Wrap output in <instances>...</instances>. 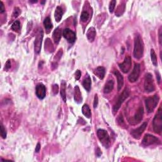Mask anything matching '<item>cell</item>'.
Listing matches in <instances>:
<instances>
[{"instance_id":"1","label":"cell","mask_w":162,"mask_h":162,"mask_svg":"<svg viewBox=\"0 0 162 162\" xmlns=\"http://www.w3.org/2000/svg\"><path fill=\"white\" fill-rule=\"evenodd\" d=\"M144 46L143 42L139 35H137L134 39V56L135 58L140 59L143 55Z\"/></svg>"},{"instance_id":"2","label":"cell","mask_w":162,"mask_h":162,"mask_svg":"<svg viewBox=\"0 0 162 162\" xmlns=\"http://www.w3.org/2000/svg\"><path fill=\"white\" fill-rule=\"evenodd\" d=\"M130 94V90L128 88H125V89L123 91L122 94L119 96L117 100L115 102V104L113 106V112L116 113L118 112L122 104L124 103V101L127 99Z\"/></svg>"},{"instance_id":"3","label":"cell","mask_w":162,"mask_h":162,"mask_svg":"<svg viewBox=\"0 0 162 162\" xmlns=\"http://www.w3.org/2000/svg\"><path fill=\"white\" fill-rule=\"evenodd\" d=\"M159 100H160V98H159L158 95H154L153 96L147 98L145 100L147 112L148 113H152L153 112L155 108L157 106Z\"/></svg>"},{"instance_id":"4","label":"cell","mask_w":162,"mask_h":162,"mask_svg":"<svg viewBox=\"0 0 162 162\" xmlns=\"http://www.w3.org/2000/svg\"><path fill=\"white\" fill-rule=\"evenodd\" d=\"M162 113H161V109L159 108L157 113L156 114L155 118L153 119V130L155 133L160 134L162 131Z\"/></svg>"},{"instance_id":"5","label":"cell","mask_w":162,"mask_h":162,"mask_svg":"<svg viewBox=\"0 0 162 162\" xmlns=\"http://www.w3.org/2000/svg\"><path fill=\"white\" fill-rule=\"evenodd\" d=\"M97 136L102 145L104 148H108L110 144V139L107 132L103 129H98L97 131Z\"/></svg>"},{"instance_id":"6","label":"cell","mask_w":162,"mask_h":162,"mask_svg":"<svg viewBox=\"0 0 162 162\" xmlns=\"http://www.w3.org/2000/svg\"><path fill=\"white\" fill-rule=\"evenodd\" d=\"M145 89L147 92H153L155 89L153 76L149 73L146 74L145 79Z\"/></svg>"},{"instance_id":"7","label":"cell","mask_w":162,"mask_h":162,"mask_svg":"<svg viewBox=\"0 0 162 162\" xmlns=\"http://www.w3.org/2000/svg\"><path fill=\"white\" fill-rule=\"evenodd\" d=\"M43 39V30H42V29H40L39 30L34 41V50L35 52L37 54H39L41 52Z\"/></svg>"},{"instance_id":"8","label":"cell","mask_w":162,"mask_h":162,"mask_svg":"<svg viewBox=\"0 0 162 162\" xmlns=\"http://www.w3.org/2000/svg\"><path fill=\"white\" fill-rule=\"evenodd\" d=\"M158 143H160V140L157 137L151 134L145 135L142 141L143 145L145 146L154 145V144H157Z\"/></svg>"},{"instance_id":"9","label":"cell","mask_w":162,"mask_h":162,"mask_svg":"<svg viewBox=\"0 0 162 162\" xmlns=\"http://www.w3.org/2000/svg\"><path fill=\"white\" fill-rule=\"evenodd\" d=\"M131 65H132V61H131V58L129 56H125L124 61L121 64H119L118 66L120 70L122 71V72L124 74L128 73L131 68Z\"/></svg>"},{"instance_id":"10","label":"cell","mask_w":162,"mask_h":162,"mask_svg":"<svg viewBox=\"0 0 162 162\" xmlns=\"http://www.w3.org/2000/svg\"><path fill=\"white\" fill-rule=\"evenodd\" d=\"M141 72V67L139 64H136L134 65V67L133 72L129 76V80L131 82H135L137 80L138 78L139 77Z\"/></svg>"},{"instance_id":"11","label":"cell","mask_w":162,"mask_h":162,"mask_svg":"<svg viewBox=\"0 0 162 162\" xmlns=\"http://www.w3.org/2000/svg\"><path fill=\"white\" fill-rule=\"evenodd\" d=\"M63 35L69 43H74L76 39V35L75 32L69 29H64L63 31Z\"/></svg>"},{"instance_id":"12","label":"cell","mask_w":162,"mask_h":162,"mask_svg":"<svg viewBox=\"0 0 162 162\" xmlns=\"http://www.w3.org/2000/svg\"><path fill=\"white\" fill-rule=\"evenodd\" d=\"M147 125H148V123L146 122H144L139 127L136 129H134L131 132L132 136H133V137L135 138V139H139L141 136L142 134L143 133V132L145 131V130L146 129Z\"/></svg>"},{"instance_id":"13","label":"cell","mask_w":162,"mask_h":162,"mask_svg":"<svg viewBox=\"0 0 162 162\" xmlns=\"http://www.w3.org/2000/svg\"><path fill=\"white\" fill-rule=\"evenodd\" d=\"M35 94H36L37 98H39L40 100H43L46 96V90L43 84H39L37 85L36 88H35Z\"/></svg>"},{"instance_id":"14","label":"cell","mask_w":162,"mask_h":162,"mask_svg":"<svg viewBox=\"0 0 162 162\" xmlns=\"http://www.w3.org/2000/svg\"><path fill=\"white\" fill-rule=\"evenodd\" d=\"M114 74L115 75L117 79L118 82V91H120V89L124 86V77L122 76V74L119 72L118 70L114 71Z\"/></svg>"},{"instance_id":"15","label":"cell","mask_w":162,"mask_h":162,"mask_svg":"<svg viewBox=\"0 0 162 162\" xmlns=\"http://www.w3.org/2000/svg\"><path fill=\"white\" fill-rule=\"evenodd\" d=\"M94 74L99 79L102 80L104 79L105 76V68L103 67H98L95 69Z\"/></svg>"},{"instance_id":"16","label":"cell","mask_w":162,"mask_h":162,"mask_svg":"<svg viewBox=\"0 0 162 162\" xmlns=\"http://www.w3.org/2000/svg\"><path fill=\"white\" fill-rule=\"evenodd\" d=\"M74 100L77 103H80L82 100V95H81L80 89L78 86H76L74 88Z\"/></svg>"},{"instance_id":"17","label":"cell","mask_w":162,"mask_h":162,"mask_svg":"<svg viewBox=\"0 0 162 162\" xmlns=\"http://www.w3.org/2000/svg\"><path fill=\"white\" fill-rule=\"evenodd\" d=\"M62 37V30L60 28H56L53 32V38L56 44H58Z\"/></svg>"},{"instance_id":"18","label":"cell","mask_w":162,"mask_h":162,"mask_svg":"<svg viewBox=\"0 0 162 162\" xmlns=\"http://www.w3.org/2000/svg\"><path fill=\"white\" fill-rule=\"evenodd\" d=\"M114 88V81L112 79L108 80L105 84L104 88V92L106 94L110 93V92L112 91Z\"/></svg>"},{"instance_id":"19","label":"cell","mask_w":162,"mask_h":162,"mask_svg":"<svg viewBox=\"0 0 162 162\" xmlns=\"http://www.w3.org/2000/svg\"><path fill=\"white\" fill-rule=\"evenodd\" d=\"M143 113H144L143 107L141 106L139 108V109H138L137 112L136 113V115H135L134 116V119L135 122L136 123H139L141 121V120L143 119Z\"/></svg>"},{"instance_id":"20","label":"cell","mask_w":162,"mask_h":162,"mask_svg":"<svg viewBox=\"0 0 162 162\" xmlns=\"http://www.w3.org/2000/svg\"><path fill=\"white\" fill-rule=\"evenodd\" d=\"M96 34V32L95 29L94 27H90L87 32V38L90 42H92L95 39Z\"/></svg>"},{"instance_id":"21","label":"cell","mask_w":162,"mask_h":162,"mask_svg":"<svg viewBox=\"0 0 162 162\" xmlns=\"http://www.w3.org/2000/svg\"><path fill=\"white\" fill-rule=\"evenodd\" d=\"M63 15H64V11L60 7H57L55 12V19L57 22H59L61 20Z\"/></svg>"},{"instance_id":"22","label":"cell","mask_w":162,"mask_h":162,"mask_svg":"<svg viewBox=\"0 0 162 162\" xmlns=\"http://www.w3.org/2000/svg\"><path fill=\"white\" fill-rule=\"evenodd\" d=\"M82 86H84V88H85V89H86V91H88V92L90 91L91 88V79L89 76H87V77H86L85 79H84Z\"/></svg>"},{"instance_id":"23","label":"cell","mask_w":162,"mask_h":162,"mask_svg":"<svg viewBox=\"0 0 162 162\" xmlns=\"http://www.w3.org/2000/svg\"><path fill=\"white\" fill-rule=\"evenodd\" d=\"M43 23H44L45 29H46V31H47V32L48 33L50 32V31H51V29L53 28V24H52V20L50 19V17L46 18L45 20H44Z\"/></svg>"},{"instance_id":"24","label":"cell","mask_w":162,"mask_h":162,"mask_svg":"<svg viewBox=\"0 0 162 162\" xmlns=\"http://www.w3.org/2000/svg\"><path fill=\"white\" fill-rule=\"evenodd\" d=\"M82 112L83 113V115L86 116L87 118H91V110H90L89 106L87 104H84L82 108Z\"/></svg>"},{"instance_id":"25","label":"cell","mask_w":162,"mask_h":162,"mask_svg":"<svg viewBox=\"0 0 162 162\" xmlns=\"http://www.w3.org/2000/svg\"><path fill=\"white\" fill-rule=\"evenodd\" d=\"M65 91H66V82L65 81L62 80V82L61 83V91H60V94L62 98L63 99L64 102H66V93H65Z\"/></svg>"},{"instance_id":"26","label":"cell","mask_w":162,"mask_h":162,"mask_svg":"<svg viewBox=\"0 0 162 162\" xmlns=\"http://www.w3.org/2000/svg\"><path fill=\"white\" fill-rule=\"evenodd\" d=\"M151 58L153 64L155 66H157V65H158L157 56V55H156L154 50H151Z\"/></svg>"},{"instance_id":"27","label":"cell","mask_w":162,"mask_h":162,"mask_svg":"<svg viewBox=\"0 0 162 162\" xmlns=\"http://www.w3.org/2000/svg\"><path fill=\"white\" fill-rule=\"evenodd\" d=\"M89 14L88 11H82V13H81L80 20L83 22H85L89 19Z\"/></svg>"},{"instance_id":"28","label":"cell","mask_w":162,"mask_h":162,"mask_svg":"<svg viewBox=\"0 0 162 162\" xmlns=\"http://www.w3.org/2000/svg\"><path fill=\"white\" fill-rule=\"evenodd\" d=\"M11 29L13 30L14 31L16 32H19L20 29V23L19 20H16L15 22L12 25H11Z\"/></svg>"},{"instance_id":"29","label":"cell","mask_w":162,"mask_h":162,"mask_svg":"<svg viewBox=\"0 0 162 162\" xmlns=\"http://www.w3.org/2000/svg\"><path fill=\"white\" fill-rule=\"evenodd\" d=\"M115 5H116V1L113 0V1H112L110 3V6H109V10L110 13H113L114 11V9H115Z\"/></svg>"},{"instance_id":"30","label":"cell","mask_w":162,"mask_h":162,"mask_svg":"<svg viewBox=\"0 0 162 162\" xmlns=\"http://www.w3.org/2000/svg\"><path fill=\"white\" fill-rule=\"evenodd\" d=\"M1 136L3 139H6L7 137V131L2 124H1Z\"/></svg>"},{"instance_id":"31","label":"cell","mask_w":162,"mask_h":162,"mask_svg":"<svg viewBox=\"0 0 162 162\" xmlns=\"http://www.w3.org/2000/svg\"><path fill=\"white\" fill-rule=\"evenodd\" d=\"M20 13H21V11H20V9L18 7H15L14 8V10H13V17L16 18L19 15Z\"/></svg>"},{"instance_id":"32","label":"cell","mask_w":162,"mask_h":162,"mask_svg":"<svg viewBox=\"0 0 162 162\" xmlns=\"http://www.w3.org/2000/svg\"><path fill=\"white\" fill-rule=\"evenodd\" d=\"M58 86L57 84L55 85H53V92L54 94H56L58 93Z\"/></svg>"},{"instance_id":"33","label":"cell","mask_w":162,"mask_h":162,"mask_svg":"<svg viewBox=\"0 0 162 162\" xmlns=\"http://www.w3.org/2000/svg\"><path fill=\"white\" fill-rule=\"evenodd\" d=\"M10 68H11V61L10 60H8L5 64V69L7 70H8Z\"/></svg>"},{"instance_id":"34","label":"cell","mask_w":162,"mask_h":162,"mask_svg":"<svg viewBox=\"0 0 162 162\" xmlns=\"http://www.w3.org/2000/svg\"><path fill=\"white\" fill-rule=\"evenodd\" d=\"M98 95L96 94L94 96V108H96L98 106Z\"/></svg>"},{"instance_id":"35","label":"cell","mask_w":162,"mask_h":162,"mask_svg":"<svg viewBox=\"0 0 162 162\" xmlns=\"http://www.w3.org/2000/svg\"><path fill=\"white\" fill-rule=\"evenodd\" d=\"M76 80H79L81 77V72L79 70H77L76 72Z\"/></svg>"},{"instance_id":"36","label":"cell","mask_w":162,"mask_h":162,"mask_svg":"<svg viewBox=\"0 0 162 162\" xmlns=\"http://www.w3.org/2000/svg\"><path fill=\"white\" fill-rule=\"evenodd\" d=\"M5 7H4V5L2 1H0V13H3L5 12Z\"/></svg>"},{"instance_id":"37","label":"cell","mask_w":162,"mask_h":162,"mask_svg":"<svg viewBox=\"0 0 162 162\" xmlns=\"http://www.w3.org/2000/svg\"><path fill=\"white\" fill-rule=\"evenodd\" d=\"M40 149H41V145H40V143H37V145L36 147H35V153H39V152Z\"/></svg>"},{"instance_id":"38","label":"cell","mask_w":162,"mask_h":162,"mask_svg":"<svg viewBox=\"0 0 162 162\" xmlns=\"http://www.w3.org/2000/svg\"><path fill=\"white\" fill-rule=\"evenodd\" d=\"M156 74H157V78L158 83L160 84V81H161V76H160V74H159L158 72H156Z\"/></svg>"},{"instance_id":"39","label":"cell","mask_w":162,"mask_h":162,"mask_svg":"<svg viewBox=\"0 0 162 162\" xmlns=\"http://www.w3.org/2000/svg\"><path fill=\"white\" fill-rule=\"evenodd\" d=\"M159 42L160 44H161V27L159 30Z\"/></svg>"},{"instance_id":"40","label":"cell","mask_w":162,"mask_h":162,"mask_svg":"<svg viewBox=\"0 0 162 162\" xmlns=\"http://www.w3.org/2000/svg\"><path fill=\"white\" fill-rule=\"evenodd\" d=\"M96 155H97L98 157H100V156L101 155V150H100V148H98V149H97Z\"/></svg>"},{"instance_id":"41","label":"cell","mask_w":162,"mask_h":162,"mask_svg":"<svg viewBox=\"0 0 162 162\" xmlns=\"http://www.w3.org/2000/svg\"><path fill=\"white\" fill-rule=\"evenodd\" d=\"M31 3H36L37 1H30Z\"/></svg>"},{"instance_id":"42","label":"cell","mask_w":162,"mask_h":162,"mask_svg":"<svg viewBox=\"0 0 162 162\" xmlns=\"http://www.w3.org/2000/svg\"><path fill=\"white\" fill-rule=\"evenodd\" d=\"M45 2H46V1H43V2H41V3H43V4H44V3H45Z\"/></svg>"}]
</instances>
